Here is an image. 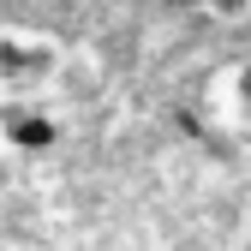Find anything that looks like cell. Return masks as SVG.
I'll return each mask as SVG.
<instances>
[{"mask_svg": "<svg viewBox=\"0 0 251 251\" xmlns=\"http://www.w3.org/2000/svg\"><path fill=\"white\" fill-rule=\"evenodd\" d=\"M0 132H6V144H12V150L42 155V150H54V144H60V120H54V114H42V108L12 102L6 114H0Z\"/></svg>", "mask_w": 251, "mask_h": 251, "instance_id": "7a4b0ae2", "label": "cell"}, {"mask_svg": "<svg viewBox=\"0 0 251 251\" xmlns=\"http://www.w3.org/2000/svg\"><path fill=\"white\" fill-rule=\"evenodd\" d=\"M168 6H198V0H168Z\"/></svg>", "mask_w": 251, "mask_h": 251, "instance_id": "5b68a950", "label": "cell"}, {"mask_svg": "<svg viewBox=\"0 0 251 251\" xmlns=\"http://www.w3.org/2000/svg\"><path fill=\"white\" fill-rule=\"evenodd\" d=\"M0 239H6V227H0Z\"/></svg>", "mask_w": 251, "mask_h": 251, "instance_id": "8992f818", "label": "cell"}, {"mask_svg": "<svg viewBox=\"0 0 251 251\" xmlns=\"http://www.w3.org/2000/svg\"><path fill=\"white\" fill-rule=\"evenodd\" d=\"M239 102H245V114H251V66L239 72Z\"/></svg>", "mask_w": 251, "mask_h": 251, "instance_id": "277c9868", "label": "cell"}, {"mask_svg": "<svg viewBox=\"0 0 251 251\" xmlns=\"http://www.w3.org/2000/svg\"><path fill=\"white\" fill-rule=\"evenodd\" d=\"M54 66H60V48L48 36H18V30L0 36V78L6 84H42L54 78Z\"/></svg>", "mask_w": 251, "mask_h": 251, "instance_id": "6da1fadb", "label": "cell"}, {"mask_svg": "<svg viewBox=\"0 0 251 251\" xmlns=\"http://www.w3.org/2000/svg\"><path fill=\"white\" fill-rule=\"evenodd\" d=\"M198 6H203L215 24H245V18H251V0H198Z\"/></svg>", "mask_w": 251, "mask_h": 251, "instance_id": "3957f363", "label": "cell"}]
</instances>
